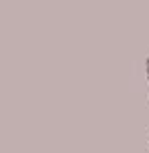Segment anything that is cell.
<instances>
[{"instance_id": "cell-1", "label": "cell", "mask_w": 149, "mask_h": 153, "mask_svg": "<svg viewBox=\"0 0 149 153\" xmlns=\"http://www.w3.org/2000/svg\"><path fill=\"white\" fill-rule=\"evenodd\" d=\"M145 71H147V81H149V59L145 61Z\"/></svg>"}]
</instances>
